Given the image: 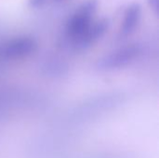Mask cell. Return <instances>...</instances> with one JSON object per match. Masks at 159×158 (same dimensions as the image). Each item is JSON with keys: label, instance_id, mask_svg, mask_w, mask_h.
Segmentation results:
<instances>
[{"label": "cell", "instance_id": "obj_1", "mask_svg": "<svg viewBox=\"0 0 159 158\" xmlns=\"http://www.w3.org/2000/svg\"><path fill=\"white\" fill-rule=\"evenodd\" d=\"M98 3L88 0L78 6L66 20L62 29L63 42L71 47L94 22Z\"/></svg>", "mask_w": 159, "mask_h": 158}, {"label": "cell", "instance_id": "obj_2", "mask_svg": "<svg viewBox=\"0 0 159 158\" xmlns=\"http://www.w3.org/2000/svg\"><path fill=\"white\" fill-rule=\"evenodd\" d=\"M37 49L36 40L30 35H16L1 41L3 63L17 61L33 55Z\"/></svg>", "mask_w": 159, "mask_h": 158}, {"label": "cell", "instance_id": "obj_3", "mask_svg": "<svg viewBox=\"0 0 159 158\" xmlns=\"http://www.w3.org/2000/svg\"><path fill=\"white\" fill-rule=\"evenodd\" d=\"M143 47L140 44H130L122 47L102 57L97 62V67L101 71H114L125 68L141 58Z\"/></svg>", "mask_w": 159, "mask_h": 158}, {"label": "cell", "instance_id": "obj_4", "mask_svg": "<svg viewBox=\"0 0 159 158\" xmlns=\"http://www.w3.org/2000/svg\"><path fill=\"white\" fill-rule=\"evenodd\" d=\"M109 28V22L106 19L94 20L90 27L70 47L75 51H83L96 44L104 34Z\"/></svg>", "mask_w": 159, "mask_h": 158}, {"label": "cell", "instance_id": "obj_5", "mask_svg": "<svg viewBox=\"0 0 159 158\" xmlns=\"http://www.w3.org/2000/svg\"><path fill=\"white\" fill-rule=\"evenodd\" d=\"M142 20V7L139 4L129 5L123 15V20L119 29V37L126 38L131 35L138 28Z\"/></svg>", "mask_w": 159, "mask_h": 158}, {"label": "cell", "instance_id": "obj_6", "mask_svg": "<svg viewBox=\"0 0 159 158\" xmlns=\"http://www.w3.org/2000/svg\"><path fill=\"white\" fill-rule=\"evenodd\" d=\"M48 2V0H28V6L31 8H41L43 7Z\"/></svg>", "mask_w": 159, "mask_h": 158}, {"label": "cell", "instance_id": "obj_7", "mask_svg": "<svg viewBox=\"0 0 159 158\" xmlns=\"http://www.w3.org/2000/svg\"><path fill=\"white\" fill-rule=\"evenodd\" d=\"M148 4H149L151 9L154 10V12L156 14H158L159 0H148Z\"/></svg>", "mask_w": 159, "mask_h": 158}, {"label": "cell", "instance_id": "obj_8", "mask_svg": "<svg viewBox=\"0 0 159 158\" xmlns=\"http://www.w3.org/2000/svg\"><path fill=\"white\" fill-rule=\"evenodd\" d=\"M1 39H0V64H3V61H2V58H1Z\"/></svg>", "mask_w": 159, "mask_h": 158}, {"label": "cell", "instance_id": "obj_9", "mask_svg": "<svg viewBox=\"0 0 159 158\" xmlns=\"http://www.w3.org/2000/svg\"><path fill=\"white\" fill-rule=\"evenodd\" d=\"M53 1H56V2H61V1H64V0H53Z\"/></svg>", "mask_w": 159, "mask_h": 158}]
</instances>
